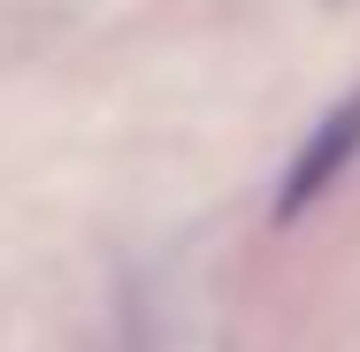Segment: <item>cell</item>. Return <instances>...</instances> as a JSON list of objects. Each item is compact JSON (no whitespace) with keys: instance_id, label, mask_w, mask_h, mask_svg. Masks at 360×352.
<instances>
[{"instance_id":"1","label":"cell","mask_w":360,"mask_h":352,"mask_svg":"<svg viewBox=\"0 0 360 352\" xmlns=\"http://www.w3.org/2000/svg\"><path fill=\"white\" fill-rule=\"evenodd\" d=\"M353 161H360V92H353V100H338V107L307 131L299 161L284 169V184H276V222H299V214L314 207Z\"/></svg>"}]
</instances>
